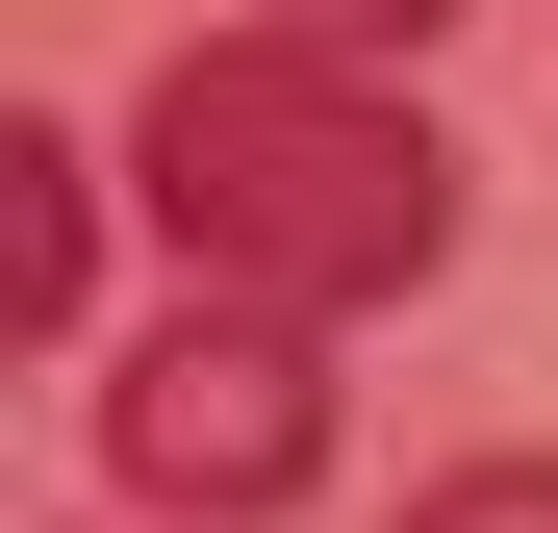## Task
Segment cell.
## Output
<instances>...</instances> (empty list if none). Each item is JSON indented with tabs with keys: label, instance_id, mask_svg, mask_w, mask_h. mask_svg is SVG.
<instances>
[{
	"label": "cell",
	"instance_id": "3957f363",
	"mask_svg": "<svg viewBox=\"0 0 558 533\" xmlns=\"http://www.w3.org/2000/svg\"><path fill=\"white\" fill-rule=\"evenodd\" d=\"M76 305H102V128L26 102V330H76Z\"/></svg>",
	"mask_w": 558,
	"mask_h": 533
},
{
	"label": "cell",
	"instance_id": "7a4b0ae2",
	"mask_svg": "<svg viewBox=\"0 0 558 533\" xmlns=\"http://www.w3.org/2000/svg\"><path fill=\"white\" fill-rule=\"evenodd\" d=\"M102 483H128L153 533H279V508H330V330L254 305V280H204L178 330H128V355H102Z\"/></svg>",
	"mask_w": 558,
	"mask_h": 533
},
{
	"label": "cell",
	"instance_id": "6da1fadb",
	"mask_svg": "<svg viewBox=\"0 0 558 533\" xmlns=\"http://www.w3.org/2000/svg\"><path fill=\"white\" fill-rule=\"evenodd\" d=\"M128 178H153V229H178V280H254V305H305V330H355V305H407L432 254H457V153L407 128V76L381 51H330V26H204L128 102Z\"/></svg>",
	"mask_w": 558,
	"mask_h": 533
},
{
	"label": "cell",
	"instance_id": "5b68a950",
	"mask_svg": "<svg viewBox=\"0 0 558 533\" xmlns=\"http://www.w3.org/2000/svg\"><path fill=\"white\" fill-rule=\"evenodd\" d=\"M279 26H330V51H432L457 0H279Z\"/></svg>",
	"mask_w": 558,
	"mask_h": 533
},
{
	"label": "cell",
	"instance_id": "277c9868",
	"mask_svg": "<svg viewBox=\"0 0 558 533\" xmlns=\"http://www.w3.org/2000/svg\"><path fill=\"white\" fill-rule=\"evenodd\" d=\"M407 533H558V458H457V483H432Z\"/></svg>",
	"mask_w": 558,
	"mask_h": 533
}]
</instances>
